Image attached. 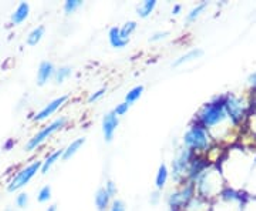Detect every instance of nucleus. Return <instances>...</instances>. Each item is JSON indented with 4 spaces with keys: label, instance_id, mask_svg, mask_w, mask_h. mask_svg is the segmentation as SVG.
Returning <instances> with one entry per match:
<instances>
[{
    "label": "nucleus",
    "instance_id": "f257e3e1",
    "mask_svg": "<svg viewBox=\"0 0 256 211\" xmlns=\"http://www.w3.org/2000/svg\"><path fill=\"white\" fill-rule=\"evenodd\" d=\"M42 164H43V161H33L32 164L22 168L18 174L10 180V183L8 184V191L9 193H14V191L22 190L24 185H28L32 181V178L42 170Z\"/></svg>",
    "mask_w": 256,
    "mask_h": 211
},
{
    "label": "nucleus",
    "instance_id": "f03ea898",
    "mask_svg": "<svg viewBox=\"0 0 256 211\" xmlns=\"http://www.w3.org/2000/svg\"><path fill=\"white\" fill-rule=\"evenodd\" d=\"M66 121H67L66 117H60V119H56L52 124H48V126H46V127H43V129L37 133L36 136H33V137L28 140V144H26V147H24V150H26V151H33V150H36L37 147L40 146V144H43L47 138L52 137L57 130L63 129L64 124H66Z\"/></svg>",
    "mask_w": 256,
    "mask_h": 211
},
{
    "label": "nucleus",
    "instance_id": "7ed1b4c3",
    "mask_svg": "<svg viewBox=\"0 0 256 211\" xmlns=\"http://www.w3.org/2000/svg\"><path fill=\"white\" fill-rule=\"evenodd\" d=\"M226 111H225V103L218 104V103H210L202 109L200 119H201L204 126H215L220 121L225 119Z\"/></svg>",
    "mask_w": 256,
    "mask_h": 211
},
{
    "label": "nucleus",
    "instance_id": "20e7f679",
    "mask_svg": "<svg viewBox=\"0 0 256 211\" xmlns=\"http://www.w3.org/2000/svg\"><path fill=\"white\" fill-rule=\"evenodd\" d=\"M184 143L190 148H195V150H205L206 147L210 146V138L208 134L204 127L201 126H196V127H192L184 137Z\"/></svg>",
    "mask_w": 256,
    "mask_h": 211
},
{
    "label": "nucleus",
    "instance_id": "39448f33",
    "mask_svg": "<svg viewBox=\"0 0 256 211\" xmlns=\"http://www.w3.org/2000/svg\"><path fill=\"white\" fill-rule=\"evenodd\" d=\"M67 99H68V96H62V97H57L56 100L50 101L48 104H46L42 110L37 113L36 116L33 117V120L34 121H44V120H47L52 114H54L56 111L63 106L64 103L67 101Z\"/></svg>",
    "mask_w": 256,
    "mask_h": 211
},
{
    "label": "nucleus",
    "instance_id": "423d86ee",
    "mask_svg": "<svg viewBox=\"0 0 256 211\" xmlns=\"http://www.w3.org/2000/svg\"><path fill=\"white\" fill-rule=\"evenodd\" d=\"M118 116L114 111L106 114V117L102 119V133L107 141H111L114 138V133L118 127Z\"/></svg>",
    "mask_w": 256,
    "mask_h": 211
},
{
    "label": "nucleus",
    "instance_id": "0eeeda50",
    "mask_svg": "<svg viewBox=\"0 0 256 211\" xmlns=\"http://www.w3.org/2000/svg\"><path fill=\"white\" fill-rule=\"evenodd\" d=\"M225 110L228 111L229 117L235 123H238L239 120H242L244 117V106L236 97H229L228 100L225 101Z\"/></svg>",
    "mask_w": 256,
    "mask_h": 211
},
{
    "label": "nucleus",
    "instance_id": "6e6552de",
    "mask_svg": "<svg viewBox=\"0 0 256 211\" xmlns=\"http://www.w3.org/2000/svg\"><path fill=\"white\" fill-rule=\"evenodd\" d=\"M56 73L54 66L52 62H42L37 70V84L38 86H44Z\"/></svg>",
    "mask_w": 256,
    "mask_h": 211
},
{
    "label": "nucleus",
    "instance_id": "1a4fd4ad",
    "mask_svg": "<svg viewBox=\"0 0 256 211\" xmlns=\"http://www.w3.org/2000/svg\"><path fill=\"white\" fill-rule=\"evenodd\" d=\"M191 197H192V187H186V188H184L182 191L172 194V195H171V198H170V204H171L172 210H180V208H181V205H185L186 202L191 200Z\"/></svg>",
    "mask_w": 256,
    "mask_h": 211
},
{
    "label": "nucleus",
    "instance_id": "9d476101",
    "mask_svg": "<svg viewBox=\"0 0 256 211\" xmlns=\"http://www.w3.org/2000/svg\"><path fill=\"white\" fill-rule=\"evenodd\" d=\"M28 15H30V5L26 3V2H22L18 6V9L13 12V15H12V22H13L14 25H20V23H23V22L28 18Z\"/></svg>",
    "mask_w": 256,
    "mask_h": 211
},
{
    "label": "nucleus",
    "instance_id": "9b49d317",
    "mask_svg": "<svg viewBox=\"0 0 256 211\" xmlns=\"http://www.w3.org/2000/svg\"><path fill=\"white\" fill-rule=\"evenodd\" d=\"M190 157H191V151L190 150H184L182 153L180 154V157L174 161V173L176 177L180 174H182V171H185V167L188 165Z\"/></svg>",
    "mask_w": 256,
    "mask_h": 211
},
{
    "label": "nucleus",
    "instance_id": "f8f14e48",
    "mask_svg": "<svg viewBox=\"0 0 256 211\" xmlns=\"http://www.w3.org/2000/svg\"><path fill=\"white\" fill-rule=\"evenodd\" d=\"M108 39H110V43L112 47H117V49H122L128 45L130 40H126L121 36V32L120 28H111L110 33H108Z\"/></svg>",
    "mask_w": 256,
    "mask_h": 211
},
{
    "label": "nucleus",
    "instance_id": "ddd939ff",
    "mask_svg": "<svg viewBox=\"0 0 256 211\" xmlns=\"http://www.w3.org/2000/svg\"><path fill=\"white\" fill-rule=\"evenodd\" d=\"M110 193H108L106 188H100V190L97 191V194H96V205H97V208L100 211L107 210V207H108V204H110Z\"/></svg>",
    "mask_w": 256,
    "mask_h": 211
},
{
    "label": "nucleus",
    "instance_id": "4468645a",
    "mask_svg": "<svg viewBox=\"0 0 256 211\" xmlns=\"http://www.w3.org/2000/svg\"><path fill=\"white\" fill-rule=\"evenodd\" d=\"M44 32H46V28H44V26H37V28L33 29L28 36V46H36L37 43H40V40L44 36Z\"/></svg>",
    "mask_w": 256,
    "mask_h": 211
},
{
    "label": "nucleus",
    "instance_id": "2eb2a0df",
    "mask_svg": "<svg viewBox=\"0 0 256 211\" xmlns=\"http://www.w3.org/2000/svg\"><path fill=\"white\" fill-rule=\"evenodd\" d=\"M63 153H64V150H57V151H54L53 154H50V156L47 157L46 160L43 161V164H42V174H46V173H48V170L56 164V161H57L60 157H63Z\"/></svg>",
    "mask_w": 256,
    "mask_h": 211
},
{
    "label": "nucleus",
    "instance_id": "dca6fc26",
    "mask_svg": "<svg viewBox=\"0 0 256 211\" xmlns=\"http://www.w3.org/2000/svg\"><path fill=\"white\" fill-rule=\"evenodd\" d=\"M84 143H86V138H77L76 141H73L70 146L64 150L63 157H62V158H63V160H68V158H72V157H73L74 154L80 150V147H82Z\"/></svg>",
    "mask_w": 256,
    "mask_h": 211
},
{
    "label": "nucleus",
    "instance_id": "f3484780",
    "mask_svg": "<svg viewBox=\"0 0 256 211\" xmlns=\"http://www.w3.org/2000/svg\"><path fill=\"white\" fill-rule=\"evenodd\" d=\"M156 0H146V2H142L140 6H138V15L141 16V18H146V16H150L151 13H152V10L156 9Z\"/></svg>",
    "mask_w": 256,
    "mask_h": 211
},
{
    "label": "nucleus",
    "instance_id": "a211bd4d",
    "mask_svg": "<svg viewBox=\"0 0 256 211\" xmlns=\"http://www.w3.org/2000/svg\"><path fill=\"white\" fill-rule=\"evenodd\" d=\"M166 180H168V168H166L165 164H161L160 165V170H158V174H156V188L158 190L164 188L165 184H166Z\"/></svg>",
    "mask_w": 256,
    "mask_h": 211
},
{
    "label": "nucleus",
    "instance_id": "6ab92c4d",
    "mask_svg": "<svg viewBox=\"0 0 256 211\" xmlns=\"http://www.w3.org/2000/svg\"><path fill=\"white\" fill-rule=\"evenodd\" d=\"M202 50H200V49H196V50H191V52H188L186 55L181 56L176 62L174 63V66L176 67V66L182 65V63H186V62H191V60H194V59H198L200 56H202Z\"/></svg>",
    "mask_w": 256,
    "mask_h": 211
},
{
    "label": "nucleus",
    "instance_id": "aec40b11",
    "mask_svg": "<svg viewBox=\"0 0 256 211\" xmlns=\"http://www.w3.org/2000/svg\"><path fill=\"white\" fill-rule=\"evenodd\" d=\"M142 92H144V87L142 86H137V87H134L132 90H130L128 94L126 96V103L128 104H132L134 101H137L141 96H142Z\"/></svg>",
    "mask_w": 256,
    "mask_h": 211
},
{
    "label": "nucleus",
    "instance_id": "412c9836",
    "mask_svg": "<svg viewBox=\"0 0 256 211\" xmlns=\"http://www.w3.org/2000/svg\"><path fill=\"white\" fill-rule=\"evenodd\" d=\"M72 74V67H68V66H63V67H60V69H57L54 73V79L57 83H63L68 76Z\"/></svg>",
    "mask_w": 256,
    "mask_h": 211
},
{
    "label": "nucleus",
    "instance_id": "4be33fe9",
    "mask_svg": "<svg viewBox=\"0 0 256 211\" xmlns=\"http://www.w3.org/2000/svg\"><path fill=\"white\" fill-rule=\"evenodd\" d=\"M137 29V23L136 22H127L122 28L120 29V32H121V36L122 39H126V40H130V36H131V33L134 32Z\"/></svg>",
    "mask_w": 256,
    "mask_h": 211
},
{
    "label": "nucleus",
    "instance_id": "5701e85b",
    "mask_svg": "<svg viewBox=\"0 0 256 211\" xmlns=\"http://www.w3.org/2000/svg\"><path fill=\"white\" fill-rule=\"evenodd\" d=\"M50 198H52V187L44 185L37 194V200H38V202H47Z\"/></svg>",
    "mask_w": 256,
    "mask_h": 211
},
{
    "label": "nucleus",
    "instance_id": "b1692460",
    "mask_svg": "<svg viewBox=\"0 0 256 211\" xmlns=\"http://www.w3.org/2000/svg\"><path fill=\"white\" fill-rule=\"evenodd\" d=\"M82 5V0H67L66 5H64V10H66V13H73L74 10L78 9Z\"/></svg>",
    "mask_w": 256,
    "mask_h": 211
},
{
    "label": "nucleus",
    "instance_id": "393cba45",
    "mask_svg": "<svg viewBox=\"0 0 256 211\" xmlns=\"http://www.w3.org/2000/svg\"><path fill=\"white\" fill-rule=\"evenodd\" d=\"M205 8H206V3H201V5H198L196 8H194V9L191 10V13L188 15V18H186V19H188L190 22L195 20V19H196L198 16H200V15H201V12L205 9Z\"/></svg>",
    "mask_w": 256,
    "mask_h": 211
},
{
    "label": "nucleus",
    "instance_id": "a878e982",
    "mask_svg": "<svg viewBox=\"0 0 256 211\" xmlns=\"http://www.w3.org/2000/svg\"><path fill=\"white\" fill-rule=\"evenodd\" d=\"M16 205L18 208H26L28 205V195L26 193H20L16 198Z\"/></svg>",
    "mask_w": 256,
    "mask_h": 211
},
{
    "label": "nucleus",
    "instance_id": "bb28decb",
    "mask_svg": "<svg viewBox=\"0 0 256 211\" xmlns=\"http://www.w3.org/2000/svg\"><path fill=\"white\" fill-rule=\"evenodd\" d=\"M128 109H130V104H128V103H121V104L117 106V109L114 110V113H116L117 116H124L128 111Z\"/></svg>",
    "mask_w": 256,
    "mask_h": 211
},
{
    "label": "nucleus",
    "instance_id": "cd10ccee",
    "mask_svg": "<svg viewBox=\"0 0 256 211\" xmlns=\"http://www.w3.org/2000/svg\"><path fill=\"white\" fill-rule=\"evenodd\" d=\"M111 211H126V207H124V202L122 201H114L112 202V207H111Z\"/></svg>",
    "mask_w": 256,
    "mask_h": 211
},
{
    "label": "nucleus",
    "instance_id": "c85d7f7f",
    "mask_svg": "<svg viewBox=\"0 0 256 211\" xmlns=\"http://www.w3.org/2000/svg\"><path fill=\"white\" fill-rule=\"evenodd\" d=\"M104 93H106V90H104V89H102V90H98V92H96L94 94H92V96H90L88 101H90V103H92V101L98 100V99H100V97L102 96V94H104Z\"/></svg>",
    "mask_w": 256,
    "mask_h": 211
},
{
    "label": "nucleus",
    "instance_id": "c756f323",
    "mask_svg": "<svg viewBox=\"0 0 256 211\" xmlns=\"http://www.w3.org/2000/svg\"><path fill=\"white\" fill-rule=\"evenodd\" d=\"M108 193H110V195H114L116 194V191H117V188H116V185H114V183L112 181H110V183L107 184V188H106Z\"/></svg>",
    "mask_w": 256,
    "mask_h": 211
},
{
    "label": "nucleus",
    "instance_id": "7c9ffc66",
    "mask_svg": "<svg viewBox=\"0 0 256 211\" xmlns=\"http://www.w3.org/2000/svg\"><path fill=\"white\" fill-rule=\"evenodd\" d=\"M13 146H14V140H13V138H10V140H8V143L3 146V148H4V150H10Z\"/></svg>",
    "mask_w": 256,
    "mask_h": 211
},
{
    "label": "nucleus",
    "instance_id": "2f4dec72",
    "mask_svg": "<svg viewBox=\"0 0 256 211\" xmlns=\"http://www.w3.org/2000/svg\"><path fill=\"white\" fill-rule=\"evenodd\" d=\"M166 35H168V33H156V36L151 37V40H152V42H156V40H160V39H162V37H165V36H166Z\"/></svg>",
    "mask_w": 256,
    "mask_h": 211
},
{
    "label": "nucleus",
    "instance_id": "473e14b6",
    "mask_svg": "<svg viewBox=\"0 0 256 211\" xmlns=\"http://www.w3.org/2000/svg\"><path fill=\"white\" fill-rule=\"evenodd\" d=\"M180 10H181V5H176V6L174 8V10H172V13H174V15H178V12H180Z\"/></svg>",
    "mask_w": 256,
    "mask_h": 211
},
{
    "label": "nucleus",
    "instance_id": "72a5a7b5",
    "mask_svg": "<svg viewBox=\"0 0 256 211\" xmlns=\"http://www.w3.org/2000/svg\"><path fill=\"white\" fill-rule=\"evenodd\" d=\"M47 211H57V205H52V207H48V210Z\"/></svg>",
    "mask_w": 256,
    "mask_h": 211
},
{
    "label": "nucleus",
    "instance_id": "f704fd0d",
    "mask_svg": "<svg viewBox=\"0 0 256 211\" xmlns=\"http://www.w3.org/2000/svg\"><path fill=\"white\" fill-rule=\"evenodd\" d=\"M172 211H181V210H172Z\"/></svg>",
    "mask_w": 256,
    "mask_h": 211
}]
</instances>
